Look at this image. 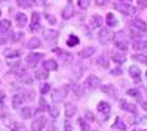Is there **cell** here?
<instances>
[{
    "mask_svg": "<svg viewBox=\"0 0 147 131\" xmlns=\"http://www.w3.org/2000/svg\"><path fill=\"white\" fill-rule=\"evenodd\" d=\"M131 58H133V61H136V63L147 64V55H142V53H135Z\"/></svg>",
    "mask_w": 147,
    "mask_h": 131,
    "instance_id": "obj_23",
    "label": "cell"
},
{
    "mask_svg": "<svg viewBox=\"0 0 147 131\" xmlns=\"http://www.w3.org/2000/svg\"><path fill=\"white\" fill-rule=\"evenodd\" d=\"M2 2H6V0H2Z\"/></svg>",
    "mask_w": 147,
    "mask_h": 131,
    "instance_id": "obj_52",
    "label": "cell"
},
{
    "mask_svg": "<svg viewBox=\"0 0 147 131\" xmlns=\"http://www.w3.org/2000/svg\"><path fill=\"white\" fill-rule=\"evenodd\" d=\"M78 123H80V128H82V131H89L88 125L85 123V120H83V119H80V120H78Z\"/></svg>",
    "mask_w": 147,
    "mask_h": 131,
    "instance_id": "obj_41",
    "label": "cell"
},
{
    "mask_svg": "<svg viewBox=\"0 0 147 131\" xmlns=\"http://www.w3.org/2000/svg\"><path fill=\"white\" fill-rule=\"evenodd\" d=\"M102 91L105 92V94L111 95L113 98H116V97H117V95H116V89H114L113 86H110V84H108V86H103V88H102Z\"/></svg>",
    "mask_w": 147,
    "mask_h": 131,
    "instance_id": "obj_26",
    "label": "cell"
},
{
    "mask_svg": "<svg viewBox=\"0 0 147 131\" xmlns=\"http://www.w3.org/2000/svg\"><path fill=\"white\" fill-rule=\"evenodd\" d=\"M20 55V50H5V56L6 58H16Z\"/></svg>",
    "mask_w": 147,
    "mask_h": 131,
    "instance_id": "obj_33",
    "label": "cell"
},
{
    "mask_svg": "<svg viewBox=\"0 0 147 131\" xmlns=\"http://www.w3.org/2000/svg\"><path fill=\"white\" fill-rule=\"evenodd\" d=\"M9 28H11V22L9 20H0V34L9 31Z\"/></svg>",
    "mask_w": 147,
    "mask_h": 131,
    "instance_id": "obj_22",
    "label": "cell"
},
{
    "mask_svg": "<svg viewBox=\"0 0 147 131\" xmlns=\"http://www.w3.org/2000/svg\"><path fill=\"white\" fill-rule=\"evenodd\" d=\"M44 69H45L47 72H50V70H57V69H58L57 61H55V59H47V61L44 63Z\"/></svg>",
    "mask_w": 147,
    "mask_h": 131,
    "instance_id": "obj_15",
    "label": "cell"
},
{
    "mask_svg": "<svg viewBox=\"0 0 147 131\" xmlns=\"http://www.w3.org/2000/svg\"><path fill=\"white\" fill-rule=\"evenodd\" d=\"M97 64H100V67L107 69L108 67V59L105 56H99V58H97Z\"/></svg>",
    "mask_w": 147,
    "mask_h": 131,
    "instance_id": "obj_34",
    "label": "cell"
},
{
    "mask_svg": "<svg viewBox=\"0 0 147 131\" xmlns=\"http://www.w3.org/2000/svg\"><path fill=\"white\" fill-rule=\"evenodd\" d=\"M111 74H113V75H121L122 72H121V69H113V70H111Z\"/></svg>",
    "mask_w": 147,
    "mask_h": 131,
    "instance_id": "obj_47",
    "label": "cell"
},
{
    "mask_svg": "<svg viewBox=\"0 0 147 131\" xmlns=\"http://www.w3.org/2000/svg\"><path fill=\"white\" fill-rule=\"evenodd\" d=\"M94 53H96V49H94V47H86V49H83L80 51V58H89V56H92Z\"/></svg>",
    "mask_w": 147,
    "mask_h": 131,
    "instance_id": "obj_18",
    "label": "cell"
},
{
    "mask_svg": "<svg viewBox=\"0 0 147 131\" xmlns=\"http://www.w3.org/2000/svg\"><path fill=\"white\" fill-rule=\"evenodd\" d=\"M24 100H25V95L24 94H16L14 97H13V106H14V108H19L24 103Z\"/></svg>",
    "mask_w": 147,
    "mask_h": 131,
    "instance_id": "obj_16",
    "label": "cell"
},
{
    "mask_svg": "<svg viewBox=\"0 0 147 131\" xmlns=\"http://www.w3.org/2000/svg\"><path fill=\"white\" fill-rule=\"evenodd\" d=\"M107 23H108V25H111V27L117 25V20H116V17H114L113 13H108V14H107Z\"/></svg>",
    "mask_w": 147,
    "mask_h": 131,
    "instance_id": "obj_30",
    "label": "cell"
},
{
    "mask_svg": "<svg viewBox=\"0 0 147 131\" xmlns=\"http://www.w3.org/2000/svg\"><path fill=\"white\" fill-rule=\"evenodd\" d=\"M128 72H130V75L135 80H139V75H141V70H139V67H136V66H130V69H128Z\"/></svg>",
    "mask_w": 147,
    "mask_h": 131,
    "instance_id": "obj_25",
    "label": "cell"
},
{
    "mask_svg": "<svg viewBox=\"0 0 147 131\" xmlns=\"http://www.w3.org/2000/svg\"><path fill=\"white\" fill-rule=\"evenodd\" d=\"M78 6L82 9H86L89 6V0H78Z\"/></svg>",
    "mask_w": 147,
    "mask_h": 131,
    "instance_id": "obj_39",
    "label": "cell"
},
{
    "mask_svg": "<svg viewBox=\"0 0 147 131\" xmlns=\"http://www.w3.org/2000/svg\"><path fill=\"white\" fill-rule=\"evenodd\" d=\"M44 37H45L47 42L55 44V42H57V39H58V31H57V30H45V31H44Z\"/></svg>",
    "mask_w": 147,
    "mask_h": 131,
    "instance_id": "obj_10",
    "label": "cell"
},
{
    "mask_svg": "<svg viewBox=\"0 0 147 131\" xmlns=\"http://www.w3.org/2000/svg\"><path fill=\"white\" fill-rule=\"evenodd\" d=\"M114 8H116L119 13H122L124 16H131V14H135V13H136V8H135V6H131L130 3L117 2V3H114Z\"/></svg>",
    "mask_w": 147,
    "mask_h": 131,
    "instance_id": "obj_1",
    "label": "cell"
},
{
    "mask_svg": "<svg viewBox=\"0 0 147 131\" xmlns=\"http://www.w3.org/2000/svg\"><path fill=\"white\" fill-rule=\"evenodd\" d=\"M138 5L141 8H147V0H138Z\"/></svg>",
    "mask_w": 147,
    "mask_h": 131,
    "instance_id": "obj_44",
    "label": "cell"
},
{
    "mask_svg": "<svg viewBox=\"0 0 147 131\" xmlns=\"http://www.w3.org/2000/svg\"><path fill=\"white\" fill-rule=\"evenodd\" d=\"M44 58V55L42 53H34V51H31V53L27 55V58H25V63L28 67H36L38 63H39L41 59Z\"/></svg>",
    "mask_w": 147,
    "mask_h": 131,
    "instance_id": "obj_3",
    "label": "cell"
},
{
    "mask_svg": "<svg viewBox=\"0 0 147 131\" xmlns=\"http://www.w3.org/2000/svg\"><path fill=\"white\" fill-rule=\"evenodd\" d=\"M83 86H85V89L94 91V89H97L100 86V78L96 77V75H89V77H86V81Z\"/></svg>",
    "mask_w": 147,
    "mask_h": 131,
    "instance_id": "obj_5",
    "label": "cell"
},
{
    "mask_svg": "<svg viewBox=\"0 0 147 131\" xmlns=\"http://www.w3.org/2000/svg\"><path fill=\"white\" fill-rule=\"evenodd\" d=\"M74 14H75V8H74V5L72 3H69V5H66L64 8H63V11H61V17L63 19H71V17H74Z\"/></svg>",
    "mask_w": 147,
    "mask_h": 131,
    "instance_id": "obj_9",
    "label": "cell"
},
{
    "mask_svg": "<svg viewBox=\"0 0 147 131\" xmlns=\"http://www.w3.org/2000/svg\"><path fill=\"white\" fill-rule=\"evenodd\" d=\"M133 131H142V130H133Z\"/></svg>",
    "mask_w": 147,
    "mask_h": 131,
    "instance_id": "obj_51",
    "label": "cell"
},
{
    "mask_svg": "<svg viewBox=\"0 0 147 131\" xmlns=\"http://www.w3.org/2000/svg\"><path fill=\"white\" fill-rule=\"evenodd\" d=\"M114 128H116V130H121V131H125V130H127V125H125V122H122L121 117H117L116 122H114Z\"/></svg>",
    "mask_w": 147,
    "mask_h": 131,
    "instance_id": "obj_27",
    "label": "cell"
},
{
    "mask_svg": "<svg viewBox=\"0 0 147 131\" xmlns=\"http://www.w3.org/2000/svg\"><path fill=\"white\" fill-rule=\"evenodd\" d=\"M45 17H47V20H49V22H50V23H55V22H57V20H55V17L52 16V14H47Z\"/></svg>",
    "mask_w": 147,
    "mask_h": 131,
    "instance_id": "obj_45",
    "label": "cell"
},
{
    "mask_svg": "<svg viewBox=\"0 0 147 131\" xmlns=\"http://www.w3.org/2000/svg\"><path fill=\"white\" fill-rule=\"evenodd\" d=\"M78 42H80V39H78L77 36H74V34H71V36H69V39H67V45H69V47L78 45Z\"/></svg>",
    "mask_w": 147,
    "mask_h": 131,
    "instance_id": "obj_31",
    "label": "cell"
},
{
    "mask_svg": "<svg viewBox=\"0 0 147 131\" xmlns=\"http://www.w3.org/2000/svg\"><path fill=\"white\" fill-rule=\"evenodd\" d=\"M36 5H39V6H42V5H45V0H33Z\"/></svg>",
    "mask_w": 147,
    "mask_h": 131,
    "instance_id": "obj_46",
    "label": "cell"
},
{
    "mask_svg": "<svg viewBox=\"0 0 147 131\" xmlns=\"http://www.w3.org/2000/svg\"><path fill=\"white\" fill-rule=\"evenodd\" d=\"M13 42H17V41H20V37H22V33H16V34H13Z\"/></svg>",
    "mask_w": 147,
    "mask_h": 131,
    "instance_id": "obj_43",
    "label": "cell"
},
{
    "mask_svg": "<svg viewBox=\"0 0 147 131\" xmlns=\"http://www.w3.org/2000/svg\"><path fill=\"white\" fill-rule=\"evenodd\" d=\"M97 5H105V0H96Z\"/></svg>",
    "mask_w": 147,
    "mask_h": 131,
    "instance_id": "obj_49",
    "label": "cell"
},
{
    "mask_svg": "<svg viewBox=\"0 0 147 131\" xmlns=\"http://www.w3.org/2000/svg\"><path fill=\"white\" fill-rule=\"evenodd\" d=\"M16 23H17V27H20V28H22L24 25H27L25 13H17V14H16Z\"/></svg>",
    "mask_w": 147,
    "mask_h": 131,
    "instance_id": "obj_13",
    "label": "cell"
},
{
    "mask_svg": "<svg viewBox=\"0 0 147 131\" xmlns=\"http://www.w3.org/2000/svg\"><path fill=\"white\" fill-rule=\"evenodd\" d=\"M113 37H114V33L111 31V28H102L99 31V37L97 39H99L100 44H108Z\"/></svg>",
    "mask_w": 147,
    "mask_h": 131,
    "instance_id": "obj_4",
    "label": "cell"
},
{
    "mask_svg": "<svg viewBox=\"0 0 147 131\" xmlns=\"http://www.w3.org/2000/svg\"><path fill=\"white\" fill-rule=\"evenodd\" d=\"M0 14H2V11H0Z\"/></svg>",
    "mask_w": 147,
    "mask_h": 131,
    "instance_id": "obj_53",
    "label": "cell"
},
{
    "mask_svg": "<svg viewBox=\"0 0 147 131\" xmlns=\"http://www.w3.org/2000/svg\"><path fill=\"white\" fill-rule=\"evenodd\" d=\"M39 109H45V111L49 109V105L44 102V98H41V100H39Z\"/></svg>",
    "mask_w": 147,
    "mask_h": 131,
    "instance_id": "obj_42",
    "label": "cell"
},
{
    "mask_svg": "<svg viewBox=\"0 0 147 131\" xmlns=\"http://www.w3.org/2000/svg\"><path fill=\"white\" fill-rule=\"evenodd\" d=\"M119 2H122V3H130L131 0H119Z\"/></svg>",
    "mask_w": 147,
    "mask_h": 131,
    "instance_id": "obj_50",
    "label": "cell"
},
{
    "mask_svg": "<svg viewBox=\"0 0 147 131\" xmlns=\"http://www.w3.org/2000/svg\"><path fill=\"white\" fill-rule=\"evenodd\" d=\"M53 51H55V53L58 55L59 58H63V59H64V61H71V59H72V56H71V55L64 53V51H63V50H59V49H55Z\"/></svg>",
    "mask_w": 147,
    "mask_h": 131,
    "instance_id": "obj_29",
    "label": "cell"
},
{
    "mask_svg": "<svg viewBox=\"0 0 147 131\" xmlns=\"http://www.w3.org/2000/svg\"><path fill=\"white\" fill-rule=\"evenodd\" d=\"M69 92V86H61V88H57L52 91V100L53 102H61V100L66 98V95H67Z\"/></svg>",
    "mask_w": 147,
    "mask_h": 131,
    "instance_id": "obj_2",
    "label": "cell"
},
{
    "mask_svg": "<svg viewBox=\"0 0 147 131\" xmlns=\"http://www.w3.org/2000/svg\"><path fill=\"white\" fill-rule=\"evenodd\" d=\"M72 91L75 92V95L78 98H82L83 95H85V86H80V84H74L72 86Z\"/></svg>",
    "mask_w": 147,
    "mask_h": 131,
    "instance_id": "obj_20",
    "label": "cell"
},
{
    "mask_svg": "<svg viewBox=\"0 0 147 131\" xmlns=\"http://www.w3.org/2000/svg\"><path fill=\"white\" fill-rule=\"evenodd\" d=\"M49 91H50V84H47V83H45V84H42V86H41V94H47V92Z\"/></svg>",
    "mask_w": 147,
    "mask_h": 131,
    "instance_id": "obj_40",
    "label": "cell"
},
{
    "mask_svg": "<svg viewBox=\"0 0 147 131\" xmlns=\"http://www.w3.org/2000/svg\"><path fill=\"white\" fill-rule=\"evenodd\" d=\"M74 75H75V78H80L83 75V67L82 66H78V67L74 69Z\"/></svg>",
    "mask_w": 147,
    "mask_h": 131,
    "instance_id": "obj_37",
    "label": "cell"
},
{
    "mask_svg": "<svg viewBox=\"0 0 147 131\" xmlns=\"http://www.w3.org/2000/svg\"><path fill=\"white\" fill-rule=\"evenodd\" d=\"M130 25H131V30H133V31H138V33L147 31V23L142 22L141 19H135V20L130 23Z\"/></svg>",
    "mask_w": 147,
    "mask_h": 131,
    "instance_id": "obj_6",
    "label": "cell"
},
{
    "mask_svg": "<svg viewBox=\"0 0 147 131\" xmlns=\"http://www.w3.org/2000/svg\"><path fill=\"white\" fill-rule=\"evenodd\" d=\"M45 123H47V119H45V117H36V120L31 123V131H42Z\"/></svg>",
    "mask_w": 147,
    "mask_h": 131,
    "instance_id": "obj_8",
    "label": "cell"
},
{
    "mask_svg": "<svg viewBox=\"0 0 147 131\" xmlns=\"http://www.w3.org/2000/svg\"><path fill=\"white\" fill-rule=\"evenodd\" d=\"M127 94L130 95V97H135L136 100H142V98H141V92H139L138 89H128Z\"/></svg>",
    "mask_w": 147,
    "mask_h": 131,
    "instance_id": "obj_32",
    "label": "cell"
},
{
    "mask_svg": "<svg viewBox=\"0 0 147 131\" xmlns=\"http://www.w3.org/2000/svg\"><path fill=\"white\" fill-rule=\"evenodd\" d=\"M14 70L17 72V77H19V80L22 81V83H25V84H31L33 83V77H31L30 74H27L25 70H22V69H14Z\"/></svg>",
    "mask_w": 147,
    "mask_h": 131,
    "instance_id": "obj_7",
    "label": "cell"
},
{
    "mask_svg": "<svg viewBox=\"0 0 147 131\" xmlns=\"http://www.w3.org/2000/svg\"><path fill=\"white\" fill-rule=\"evenodd\" d=\"M121 108L127 112H131V114L136 112V105H131V103H128V102H121Z\"/></svg>",
    "mask_w": 147,
    "mask_h": 131,
    "instance_id": "obj_14",
    "label": "cell"
},
{
    "mask_svg": "<svg viewBox=\"0 0 147 131\" xmlns=\"http://www.w3.org/2000/svg\"><path fill=\"white\" fill-rule=\"evenodd\" d=\"M27 47H28L30 50H34V49H39L41 47V41L38 39V37H31V39L27 42Z\"/></svg>",
    "mask_w": 147,
    "mask_h": 131,
    "instance_id": "obj_17",
    "label": "cell"
},
{
    "mask_svg": "<svg viewBox=\"0 0 147 131\" xmlns=\"http://www.w3.org/2000/svg\"><path fill=\"white\" fill-rule=\"evenodd\" d=\"M64 111H66V117H72V116H75V112H77V108L72 105V103H66V106H64Z\"/></svg>",
    "mask_w": 147,
    "mask_h": 131,
    "instance_id": "obj_19",
    "label": "cell"
},
{
    "mask_svg": "<svg viewBox=\"0 0 147 131\" xmlns=\"http://www.w3.org/2000/svg\"><path fill=\"white\" fill-rule=\"evenodd\" d=\"M31 31H36V30H39V14L38 13H33V16H31V27H30Z\"/></svg>",
    "mask_w": 147,
    "mask_h": 131,
    "instance_id": "obj_11",
    "label": "cell"
},
{
    "mask_svg": "<svg viewBox=\"0 0 147 131\" xmlns=\"http://www.w3.org/2000/svg\"><path fill=\"white\" fill-rule=\"evenodd\" d=\"M47 111L50 112V116L53 117V119H57V117H58V112H59V111H58V108H55V106H49Z\"/></svg>",
    "mask_w": 147,
    "mask_h": 131,
    "instance_id": "obj_36",
    "label": "cell"
},
{
    "mask_svg": "<svg viewBox=\"0 0 147 131\" xmlns=\"http://www.w3.org/2000/svg\"><path fill=\"white\" fill-rule=\"evenodd\" d=\"M16 2H17V5H19L20 8H30L31 6L30 0H16Z\"/></svg>",
    "mask_w": 147,
    "mask_h": 131,
    "instance_id": "obj_35",
    "label": "cell"
},
{
    "mask_svg": "<svg viewBox=\"0 0 147 131\" xmlns=\"http://www.w3.org/2000/svg\"><path fill=\"white\" fill-rule=\"evenodd\" d=\"M47 70H45V69H44V70H41V72H36V78H39V80H44V78H47Z\"/></svg>",
    "mask_w": 147,
    "mask_h": 131,
    "instance_id": "obj_38",
    "label": "cell"
},
{
    "mask_svg": "<svg viewBox=\"0 0 147 131\" xmlns=\"http://www.w3.org/2000/svg\"><path fill=\"white\" fill-rule=\"evenodd\" d=\"M31 116H33V109L28 108V106L20 109V117H22V119H30Z\"/></svg>",
    "mask_w": 147,
    "mask_h": 131,
    "instance_id": "obj_24",
    "label": "cell"
},
{
    "mask_svg": "<svg viewBox=\"0 0 147 131\" xmlns=\"http://www.w3.org/2000/svg\"><path fill=\"white\" fill-rule=\"evenodd\" d=\"M146 75H147V74H146Z\"/></svg>",
    "mask_w": 147,
    "mask_h": 131,
    "instance_id": "obj_54",
    "label": "cell"
},
{
    "mask_svg": "<svg viewBox=\"0 0 147 131\" xmlns=\"http://www.w3.org/2000/svg\"><path fill=\"white\" fill-rule=\"evenodd\" d=\"M64 130H66V131H72L71 123H69V122H66V123H64Z\"/></svg>",
    "mask_w": 147,
    "mask_h": 131,
    "instance_id": "obj_48",
    "label": "cell"
},
{
    "mask_svg": "<svg viewBox=\"0 0 147 131\" xmlns=\"http://www.w3.org/2000/svg\"><path fill=\"white\" fill-rule=\"evenodd\" d=\"M103 25V19L100 17L99 14L92 16V27H96V28H99V27Z\"/></svg>",
    "mask_w": 147,
    "mask_h": 131,
    "instance_id": "obj_28",
    "label": "cell"
},
{
    "mask_svg": "<svg viewBox=\"0 0 147 131\" xmlns=\"http://www.w3.org/2000/svg\"><path fill=\"white\" fill-rule=\"evenodd\" d=\"M97 111L102 112V114H108V112L111 111V105L107 102H100L99 105H97Z\"/></svg>",
    "mask_w": 147,
    "mask_h": 131,
    "instance_id": "obj_12",
    "label": "cell"
},
{
    "mask_svg": "<svg viewBox=\"0 0 147 131\" xmlns=\"http://www.w3.org/2000/svg\"><path fill=\"white\" fill-rule=\"evenodd\" d=\"M111 59H113L114 63H117V64H122V63H125V53L124 51H121V53H113Z\"/></svg>",
    "mask_w": 147,
    "mask_h": 131,
    "instance_id": "obj_21",
    "label": "cell"
}]
</instances>
